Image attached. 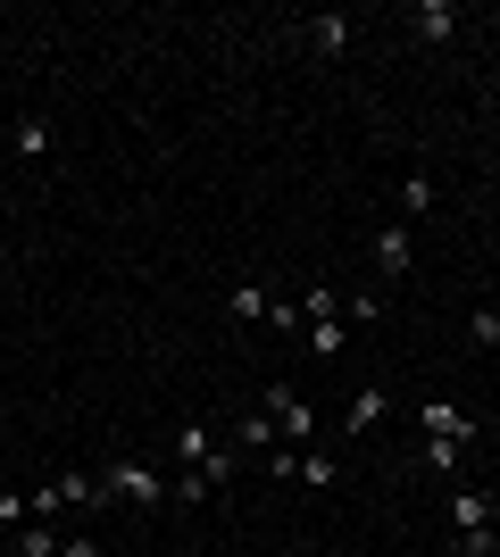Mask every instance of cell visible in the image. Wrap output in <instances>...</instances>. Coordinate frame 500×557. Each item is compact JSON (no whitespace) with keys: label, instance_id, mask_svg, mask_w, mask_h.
Masks as SVG:
<instances>
[{"label":"cell","instance_id":"30bf717a","mask_svg":"<svg viewBox=\"0 0 500 557\" xmlns=\"http://www.w3.org/2000/svg\"><path fill=\"white\" fill-rule=\"evenodd\" d=\"M234 449H242V458H251V449H259V458H267V449H284L276 417H251V424H234Z\"/></svg>","mask_w":500,"mask_h":557},{"label":"cell","instance_id":"52a82bcc","mask_svg":"<svg viewBox=\"0 0 500 557\" xmlns=\"http://www.w3.org/2000/svg\"><path fill=\"white\" fill-rule=\"evenodd\" d=\"M408 258H417L408 225H376V267H383V275H408Z\"/></svg>","mask_w":500,"mask_h":557},{"label":"cell","instance_id":"9a60e30c","mask_svg":"<svg viewBox=\"0 0 500 557\" xmlns=\"http://www.w3.org/2000/svg\"><path fill=\"white\" fill-rule=\"evenodd\" d=\"M17 557H59V533L50 524H17Z\"/></svg>","mask_w":500,"mask_h":557},{"label":"cell","instance_id":"ba28073f","mask_svg":"<svg viewBox=\"0 0 500 557\" xmlns=\"http://www.w3.org/2000/svg\"><path fill=\"white\" fill-rule=\"evenodd\" d=\"M267 308H276V292H267V283H242V292H225V317H234V325H267Z\"/></svg>","mask_w":500,"mask_h":557},{"label":"cell","instance_id":"8992f818","mask_svg":"<svg viewBox=\"0 0 500 557\" xmlns=\"http://www.w3.org/2000/svg\"><path fill=\"white\" fill-rule=\"evenodd\" d=\"M292 483H309V491H333V483H342V466H333V449H292Z\"/></svg>","mask_w":500,"mask_h":557},{"label":"cell","instance_id":"9c48e42d","mask_svg":"<svg viewBox=\"0 0 500 557\" xmlns=\"http://www.w3.org/2000/svg\"><path fill=\"white\" fill-rule=\"evenodd\" d=\"M383 408H392V392H383V383H367V392L351 399V417H342V433H376V424H383Z\"/></svg>","mask_w":500,"mask_h":557},{"label":"cell","instance_id":"6da1fadb","mask_svg":"<svg viewBox=\"0 0 500 557\" xmlns=\"http://www.w3.org/2000/svg\"><path fill=\"white\" fill-rule=\"evenodd\" d=\"M451 524H459V549H467V557H492V549H500V508H492V491L451 483Z\"/></svg>","mask_w":500,"mask_h":557},{"label":"cell","instance_id":"44dd1931","mask_svg":"<svg viewBox=\"0 0 500 557\" xmlns=\"http://www.w3.org/2000/svg\"><path fill=\"white\" fill-rule=\"evenodd\" d=\"M59 557H100V541H93V533H75V541H59Z\"/></svg>","mask_w":500,"mask_h":557},{"label":"cell","instance_id":"ac0fdd59","mask_svg":"<svg viewBox=\"0 0 500 557\" xmlns=\"http://www.w3.org/2000/svg\"><path fill=\"white\" fill-rule=\"evenodd\" d=\"M0 524H34V491H0Z\"/></svg>","mask_w":500,"mask_h":557},{"label":"cell","instance_id":"d6986e66","mask_svg":"<svg viewBox=\"0 0 500 557\" xmlns=\"http://www.w3.org/2000/svg\"><path fill=\"white\" fill-rule=\"evenodd\" d=\"M467 333H476V349H500V308H476V317H467Z\"/></svg>","mask_w":500,"mask_h":557},{"label":"cell","instance_id":"7c38bea8","mask_svg":"<svg viewBox=\"0 0 500 557\" xmlns=\"http://www.w3.org/2000/svg\"><path fill=\"white\" fill-rule=\"evenodd\" d=\"M175 458H184V466H209L217 458V433H209V424H184V433H175Z\"/></svg>","mask_w":500,"mask_h":557},{"label":"cell","instance_id":"3957f363","mask_svg":"<svg viewBox=\"0 0 500 557\" xmlns=\"http://www.w3.org/2000/svg\"><path fill=\"white\" fill-rule=\"evenodd\" d=\"M267 417H276V433H284V449H317V408L292 383H267Z\"/></svg>","mask_w":500,"mask_h":557},{"label":"cell","instance_id":"7a4b0ae2","mask_svg":"<svg viewBox=\"0 0 500 557\" xmlns=\"http://www.w3.org/2000/svg\"><path fill=\"white\" fill-rule=\"evenodd\" d=\"M100 499H125V508H159V499H175L167 491V474L150 458H109L100 466Z\"/></svg>","mask_w":500,"mask_h":557},{"label":"cell","instance_id":"7402d4cb","mask_svg":"<svg viewBox=\"0 0 500 557\" xmlns=\"http://www.w3.org/2000/svg\"><path fill=\"white\" fill-rule=\"evenodd\" d=\"M492 557H500V549H492Z\"/></svg>","mask_w":500,"mask_h":557},{"label":"cell","instance_id":"ffe728a7","mask_svg":"<svg viewBox=\"0 0 500 557\" xmlns=\"http://www.w3.org/2000/svg\"><path fill=\"white\" fill-rule=\"evenodd\" d=\"M459 458H467V442H434V433H426V466H442V474H451Z\"/></svg>","mask_w":500,"mask_h":557},{"label":"cell","instance_id":"4fadbf2b","mask_svg":"<svg viewBox=\"0 0 500 557\" xmlns=\"http://www.w3.org/2000/svg\"><path fill=\"white\" fill-rule=\"evenodd\" d=\"M309 42L326 50V59H342V50H351V17H333V9H326V17L309 25Z\"/></svg>","mask_w":500,"mask_h":557},{"label":"cell","instance_id":"2e32d148","mask_svg":"<svg viewBox=\"0 0 500 557\" xmlns=\"http://www.w3.org/2000/svg\"><path fill=\"white\" fill-rule=\"evenodd\" d=\"M342 317H351V325H383V292H351Z\"/></svg>","mask_w":500,"mask_h":557},{"label":"cell","instance_id":"e0dca14e","mask_svg":"<svg viewBox=\"0 0 500 557\" xmlns=\"http://www.w3.org/2000/svg\"><path fill=\"white\" fill-rule=\"evenodd\" d=\"M317 358H342V342H351V325H342V317H317Z\"/></svg>","mask_w":500,"mask_h":557},{"label":"cell","instance_id":"8fae6325","mask_svg":"<svg viewBox=\"0 0 500 557\" xmlns=\"http://www.w3.org/2000/svg\"><path fill=\"white\" fill-rule=\"evenodd\" d=\"M9 141H17L25 159H50V116H17V125H9Z\"/></svg>","mask_w":500,"mask_h":557},{"label":"cell","instance_id":"5bb4252c","mask_svg":"<svg viewBox=\"0 0 500 557\" xmlns=\"http://www.w3.org/2000/svg\"><path fill=\"white\" fill-rule=\"evenodd\" d=\"M401 209H408V216L434 209V175H426V166H417V175H401Z\"/></svg>","mask_w":500,"mask_h":557},{"label":"cell","instance_id":"5b68a950","mask_svg":"<svg viewBox=\"0 0 500 557\" xmlns=\"http://www.w3.org/2000/svg\"><path fill=\"white\" fill-rule=\"evenodd\" d=\"M417 424H426V433H434V442H476V424H467V417H459V408H451V399H426V408H417Z\"/></svg>","mask_w":500,"mask_h":557},{"label":"cell","instance_id":"277c9868","mask_svg":"<svg viewBox=\"0 0 500 557\" xmlns=\"http://www.w3.org/2000/svg\"><path fill=\"white\" fill-rule=\"evenodd\" d=\"M408 34H417V42H451V34H459V9H451V0H417Z\"/></svg>","mask_w":500,"mask_h":557}]
</instances>
